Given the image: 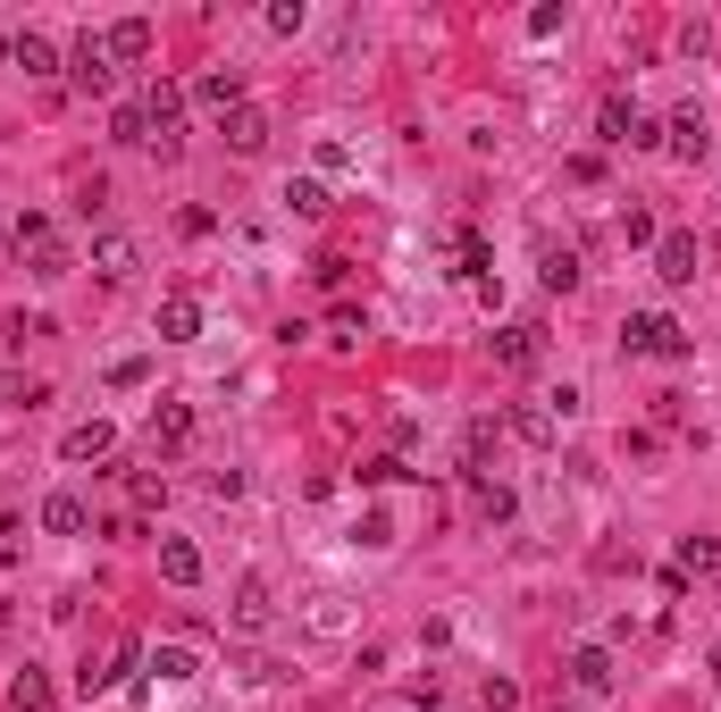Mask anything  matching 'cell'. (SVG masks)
Instances as JSON below:
<instances>
[{"instance_id":"4fadbf2b","label":"cell","mask_w":721,"mask_h":712,"mask_svg":"<svg viewBox=\"0 0 721 712\" xmlns=\"http://www.w3.org/2000/svg\"><path fill=\"white\" fill-rule=\"evenodd\" d=\"M42 528H51V537H84V528H93V511H84V495H68V487H59L51 504H42Z\"/></svg>"},{"instance_id":"5bb4252c","label":"cell","mask_w":721,"mask_h":712,"mask_svg":"<svg viewBox=\"0 0 721 712\" xmlns=\"http://www.w3.org/2000/svg\"><path fill=\"white\" fill-rule=\"evenodd\" d=\"M160 336H169V344H193V336H202V302H193V294H169V302H160Z\"/></svg>"},{"instance_id":"d4e9b609","label":"cell","mask_w":721,"mask_h":712,"mask_svg":"<svg viewBox=\"0 0 721 712\" xmlns=\"http://www.w3.org/2000/svg\"><path fill=\"white\" fill-rule=\"evenodd\" d=\"M9 695H18V712H51V679H42L34 662H26V671L9 679Z\"/></svg>"},{"instance_id":"d6986e66","label":"cell","mask_w":721,"mask_h":712,"mask_svg":"<svg viewBox=\"0 0 721 712\" xmlns=\"http://www.w3.org/2000/svg\"><path fill=\"white\" fill-rule=\"evenodd\" d=\"M160 579H169V587H193V579H202V553H193L185 537H160Z\"/></svg>"},{"instance_id":"f1b7e54d","label":"cell","mask_w":721,"mask_h":712,"mask_svg":"<svg viewBox=\"0 0 721 712\" xmlns=\"http://www.w3.org/2000/svg\"><path fill=\"white\" fill-rule=\"evenodd\" d=\"M152 671H160V679H193L202 662H193V645H160V654H152Z\"/></svg>"},{"instance_id":"83f0119b","label":"cell","mask_w":721,"mask_h":712,"mask_svg":"<svg viewBox=\"0 0 721 712\" xmlns=\"http://www.w3.org/2000/svg\"><path fill=\"white\" fill-rule=\"evenodd\" d=\"M285 202L303 210V218H319V210H327V185H319V176H294V185H285Z\"/></svg>"},{"instance_id":"ac0fdd59","label":"cell","mask_w":721,"mask_h":712,"mask_svg":"<svg viewBox=\"0 0 721 712\" xmlns=\"http://www.w3.org/2000/svg\"><path fill=\"white\" fill-rule=\"evenodd\" d=\"M193 436V403H160L152 411V452H176Z\"/></svg>"},{"instance_id":"3957f363","label":"cell","mask_w":721,"mask_h":712,"mask_svg":"<svg viewBox=\"0 0 721 712\" xmlns=\"http://www.w3.org/2000/svg\"><path fill=\"white\" fill-rule=\"evenodd\" d=\"M134 662H143V645H134V638H118V645H110V654H101V662H93V654H84V671H77V688H84V695H110V688H118V679H126V671H134Z\"/></svg>"},{"instance_id":"30bf717a","label":"cell","mask_w":721,"mask_h":712,"mask_svg":"<svg viewBox=\"0 0 721 712\" xmlns=\"http://www.w3.org/2000/svg\"><path fill=\"white\" fill-rule=\"evenodd\" d=\"M110 445H118V428H110V419H84V428H68V436H59V452H68V461H110Z\"/></svg>"},{"instance_id":"2e32d148","label":"cell","mask_w":721,"mask_h":712,"mask_svg":"<svg viewBox=\"0 0 721 712\" xmlns=\"http://www.w3.org/2000/svg\"><path fill=\"white\" fill-rule=\"evenodd\" d=\"M134 261H143V252H134L126 235H101V244H93V268H101V285H126V277H134Z\"/></svg>"},{"instance_id":"277c9868","label":"cell","mask_w":721,"mask_h":712,"mask_svg":"<svg viewBox=\"0 0 721 712\" xmlns=\"http://www.w3.org/2000/svg\"><path fill=\"white\" fill-rule=\"evenodd\" d=\"M654 277L663 285H697V235H688V226L654 235Z\"/></svg>"},{"instance_id":"6da1fadb","label":"cell","mask_w":721,"mask_h":712,"mask_svg":"<svg viewBox=\"0 0 721 712\" xmlns=\"http://www.w3.org/2000/svg\"><path fill=\"white\" fill-rule=\"evenodd\" d=\"M688 327L680 319H663V311H629V327H621V353L629 360H688Z\"/></svg>"},{"instance_id":"e575fe53","label":"cell","mask_w":721,"mask_h":712,"mask_svg":"<svg viewBox=\"0 0 721 712\" xmlns=\"http://www.w3.org/2000/svg\"><path fill=\"white\" fill-rule=\"evenodd\" d=\"M704 671H713V679H721V645H713V662H704Z\"/></svg>"},{"instance_id":"e0dca14e","label":"cell","mask_w":721,"mask_h":712,"mask_svg":"<svg viewBox=\"0 0 721 712\" xmlns=\"http://www.w3.org/2000/svg\"><path fill=\"white\" fill-rule=\"evenodd\" d=\"M680 579H721V537H680Z\"/></svg>"},{"instance_id":"d6a6232c","label":"cell","mask_w":721,"mask_h":712,"mask_svg":"<svg viewBox=\"0 0 721 712\" xmlns=\"http://www.w3.org/2000/svg\"><path fill=\"white\" fill-rule=\"evenodd\" d=\"M621 244H654V218L646 210H621Z\"/></svg>"},{"instance_id":"9a60e30c","label":"cell","mask_w":721,"mask_h":712,"mask_svg":"<svg viewBox=\"0 0 721 712\" xmlns=\"http://www.w3.org/2000/svg\"><path fill=\"white\" fill-rule=\"evenodd\" d=\"M268 620H277V603H268V587H261V579H244V587H235V629H244V638H261Z\"/></svg>"},{"instance_id":"5b68a950","label":"cell","mask_w":721,"mask_h":712,"mask_svg":"<svg viewBox=\"0 0 721 712\" xmlns=\"http://www.w3.org/2000/svg\"><path fill=\"white\" fill-rule=\"evenodd\" d=\"M68 75H77V93H110V84H118V68H110V42H101V34H84L77 51H68Z\"/></svg>"},{"instance_id":"ba28073f","label":"cell","mask_w":721,"mask_h":712,"mask_svg":"<svg viewBox=\"0 0 721 712\" xmlns=\"http://www.w3.org/2000/svg\"><path fill=\"white\" fill-rule=\"evenodd\" d=\"M663 143H671V160H704V151H713V126H704V110H680L663 126Z\"/></svg>"},{"instance_id":"7402d4cb","label":"cell","mask_w":721,"mask_h":712,"mask_svg":"<svg viewBox=\"0 0 721 712\" xmlns=\"http://www.w3.org/2000/svg\"><path fill=\"white\" fill-rule=\"evenodd\" d=\"M9 59H18L26 75H59V51H51L42 34H18V42H9Z\"/></svg>"},{"instance_id":"44dd1931","label":"cell","mask_w":721,"mask_h":712,"mask_svg":"<svg viewBox=\"0 0 721 712\" xmlns=\"http://www.w3.org/2000/svg\"><path fill=\"white\" fill-rule=\"evenodd\" d=\"M629 126H638V110H629V101H621V93H612V101H605V110H596V134H605V143H612V151H629Z\"/></svg>"},{"instance_id":"7c38bea8","label":"cell","mask_w":721,"mask_h":712,"mask_svg":"<svg viewBox=\"0 0 721 712\" xmlns=\"http://www.w3.org/2000/svg\"><path fill=\"white\" fill-rule=\"evenodd\" d=\"M193 101H202V110H244V84H235V68H210V75H193Z\"/></svg>"},{"instance_id":"f546056e","label":"cell","mask_w":721,"mask_h":712,"mask_svg":"<svg viewBox=\"0 0 721 712\" xmlns=\"http://www.w3.org/2000/svg\"><path fill=\"white\" fill-rule=\"evenodd\" d=\"M9 235H18V252H34V244H51L59 226H51V218H42V210H26V218H18V226H9Z\"/></svg>"},{"instance_id":"9c48e42d","label":"cell","mask_w":721,"mask_h":712,"mask_svg":"<svg viewBox=\"0 0 721 712\" xmlns=\"http://www.w3.org/2000/svg\"><path fill=\"white\" fill-rule=\"evenodd\" d=\"M219 134H227V143L252 160V151H268V110H252V101H244V110H227V118H219Z\"/></svg>"},{"instance_id":"484cf974","label":"cell","mask_w":721,"mask_h":712,"mask_svg":"<svg viewBox=\"0 0 721 712\" xmlns=\"http://www.w3.org/2000/svg\"><path fill=\"white\" fill-rule=\"evenodd\" d=\"M546 285H554V294H570V285H579V252L546 244Z\"/></svg>"},{"instance_id":"836d02e7","label":"cell","mask_w":721,"mask_h":712,"mask_svg":"<svg viewBox=\"0 0 721 712\" xmlns=\"http://www.w3.org/2000/svg\"><path fill=\"white\" fill-rule=\"evenodd\" d=\"M487 452H495V419H470V469L487 461Z\"/></svg>"},{"instance_id":"4dcf8cb0","label":"cell","mask_w":721,"mask_h":712,"mask_svg":"<svg viewBox=\"0 0 721 712\" xmlns=\"http://www.w3.org/2000/svg\"><path fill=\"white\" fill-rule=\"evenodd\" d=\"M353 537H360V545H395V520H386V511H360Z\"/></svg>"},{"instance_id":"4316f807","label":"cell","mask_w":721,"mask_h":712,"mask_svg":"<svg viewBox=\"0 0 721 712\" xmlns=\"http://www.w3.org/2000/svg\"><path fill=\"white\" fill-rule=\"evenodd\" d=\"M110 143H152V118H143V101L110 118Z\"/></svg>"},{"instance_id":"52a82bcc","label":"cell","mask_w":721,"mask_h":712,"mask_svg":"<svg viewBox=\"0 0 721 712\" xmlns=\"http://www.w3.org/2000/svg\"><path fill=\"white\" fill-rule=\"evenodd\" d=\"M487 353L504 360V369H537V327H529V319L495 327V336H487Z\"/></svg>"},{"instance_id":"1f68e13d","label":"cell","mask_w":721,"mask_h":712,"mask_svg":"<svg viewBox=\"0 0 721 712\" xmlns=\"http://www.w3.org/2000/svg\"><path fill=\"white\" fill-rule=\"evenodd\" d=\"M18 553H26V520H0V570L18 562Z\"/></svg>"},{"instance_id":"7a4b0ae2","label":"cell","mask_w":721,"mask_h":712,"mask_svg":"<svg viewBox=\"0 0 721 712\" xmlns=\"http://www.w3.org/2000/svg\"><path fill=\"white\" fill-rule=\"evenodd\" d=\"M143 118H152V151H160V160H176V151H185V84H176V75H152Z\"/></svg>"},{"instance_id":"8992f818","label":"cell","mask_w":721,"mask_h":712,"mask_svg":"<svg viewBox=\"0 0 721 712\" xmlns=\"http://www.w3.org/2000/svg\"><path fill=\"white\" fill-rule=\"evenodd\" d=\"M504 428H512L520 445H537V452H546L554 436H562V411H554V403H512V411H504Z\"/></svg>"},{"instance_id":"603a6c76","label":"cell","mask_w":721,"mask_h":712,"mask_svg":"<svg viewBox=\"0 0 721 712\" xmlns=\"http://www.w3.org/2000/svg\"><path fill=\"white\" fill-rule=\"evenodd\" d=\"M470 504L487 511V520H512V487H495L487 469H470Z\"/></svg>"},{"instance_id":"8fae6325","label":"cell","mask_w":721,"mask_h":712,"mask_svg":"<svg viewBox=\"0 0 721 712\" xmlns=\"http://www.w3.org/2000/svg\"><path fill=\"white\" fill-rule=\"evenodd\" d=\"M570 688L579 695H612V654L605 645H579V654H570Z\"/></svg>"},{"instance_id":"cb8c5ba5","label":"cell","mask_w":721,"mask_h":712,"mask_svg":"<svg viewBox=\"0 0 721 712\" xmlns=\"http://www.w3.org/2000/svg\"><path fill=\"white\" fill-rule=\"evenodd\" d=\"M26 261H34V277H42V285H59V277H68V268H77V252H68V244H59V235H51V244H34V252H26Z\"/></svg>"},{"instance_id":"ffe728a7","label":"cell","mask_w":721,"mask_h":712,"mask_svg":"<svg viewBox=\"0 0 721 712\" xmlns=\"http://www.w3.org/2000/svg\"><path fill=\"white\" fill-rule=\"evenodd\" d=\"M101 42H110V59H152V18H118Z\"/></svg>"}]
</instances>
